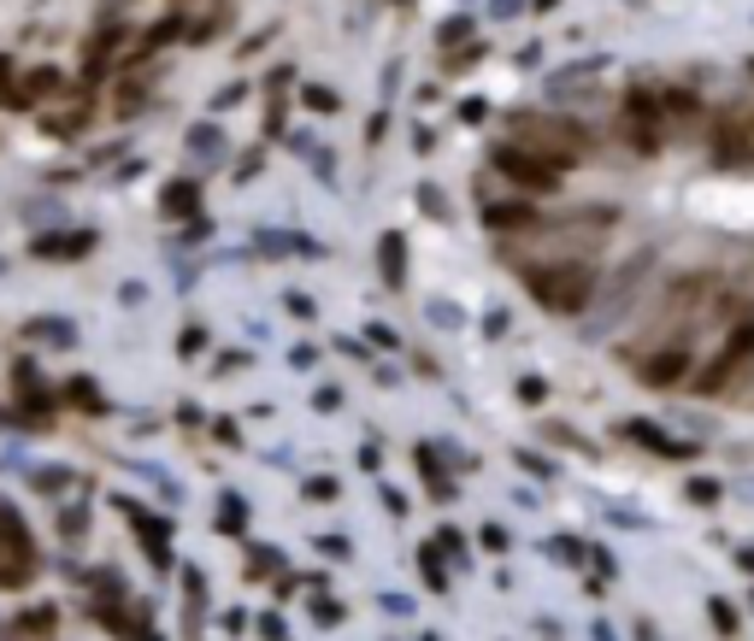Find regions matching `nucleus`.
<instances>
[{
	"label": "nucleus",
	"instance_id": "aec40b11",
	"mask_svg": "<svg viewBox=\"0 0 754 641\" xmlns=\"http://www.w3.org/2000/svg\"><path fill=\"white\" fill-rule=\"evenodd\" d=\"M242 513H248V506H242L236 494H230V501H224V518H219V523H224V530H242Z\"/></svg>",
	"mask_w": 754,
	"mask_h": 641
},
{
	"label": "nucleus",
	"instance_id": "412c9836",
	"mask_svg": "<svg viewBox=\"0 0 754 641\" xmlns=\"http://www.w3.org/2000/svg\"><path fill=\"white\" fill-rule=\"evenodd\" d=\"M466 30H472V19H448V24H442V30H437V36L448 41V48H454V41H460V36H466Z\"/></svg>",
	"mask_w": 754,
	"mask_h": 641
},
{
	"label": "nucleus",
	"instance_id": "20e7f679",
	"mask_svg": "<svg viewBox=\"0 0 754 641\" xmlns=\"http://www.w3.org/2000/svg\"><path fill=\"white\" fill-rule=\"evenodd\" d=\"M619 136L636 159H660L666 141H672V124L660 112V89H625L619 100Z\"/></svg>",
	"mask_w": 754,
	"mask_h": 641
},
{
	"label": "nucleus",
	"instance_id": "6e6552de",
	"mask_svg": "<svg viewBox=\"0 0 754 641\" xmlns=\"http://www.w3.org/2000/svg\"><path fill=\"white\" fill-rule=\"evenodd\" d=\"M631 371H636L643 389H678V383H690L695 359H690L684 342H666V347H655V354H631Z\"/></svg>",
	"mask_w": 754,
	"mask_h": 641
},
{
	"label": "nucleus",
	"instance_id": "5701e85b",
	"mask_svg": "<svg viewBox=\"0 0 754 641\" xmlns=\"http://www.w3.org/2000/svg\"><path fill=\"white\" fill-rule=\"evenodd\" d=\"M737 565H743V571L754 577V547H743V553H737Z\"/></svg>",
	"mask_w": 754,
	"mask_h": 641
},
{
	"label": "nucleus",
	"instance_id": "f8f14e48",
	"mask_svg": "<svg viewBox=\"0 0 754 641\" xmlns=\"http://www.w3.org/2000/svg\"><path fill=\"white\" fill-rule=\"evenodd\" d=\"M625 435L636 447H648V454H666V459H690L695 447L690 442H678V435H666V430H655V424H625Z\"/></svg>",
	"mask_w": 754,
	"mask_h": 641
},
{
	"label": "nucleus",
	"instance_id": "6ab92c4d",
	"mask_svg": "<svg viewBox=\"0 0 754 641\" xmlns=\"http://www.w3.org/2000/svg\"><path fill=\"white\" fill-rule=\"evenodd\" d=\"M307 107H318V112H337V89H325V83H313V89H307Z\"/></svg>",
	"mask_w": 754,
	"mask_h": 641
},
{
	"label": "nucleus",
	"instance_id": "b1692460",
	"mask_svg": "<svg viewBox=\"0 0 754 641\" xmlns=\"http://www.w3.org/2000/svg\"><path fill=\"white\" fill-rule=\"evenodd\" d=\"M749 83H754V53H749Z\"/></svg>",
	"mask_w": 754,
	"mask_h": 641
},
{
	"label": "nucleus",
	"instance_id": "2eb2a0df",
	"mask_svg": "<svg viewBox=\"0 0 754 641\" xmlns=\"http://www.w3.org/2000/svg\"><path fill=\"white\" fill-rule=\"evenodd\" d=\"M119 41H124V36H112V30H100V36L89 41V48H83V65H89V77H100V71H107V65H112V53H119Z\"/></svg>",
	"mask_w": 754,
	"mask_h": 641
},
{
	"label": "nucleus",
	"instance_id": "0eeeda50",
	"mask_svg": "<svg viewBox=\"0 0 754 641\" xmlns=\"http://www.w3.org/2000/svg\"><path fill=\"white\" fill-rule=\"evenodd\" d=\"M36 577V542L12 506H0V589H24Z\"/></svg>",
	"mask_w": 754,
	"mask_h": 641
},
{
	"label": "nucleus",
	"instance_id": "423d86ee",
	"mask_svg": "<svg viewBox=\"0 0 754 641\" xmlns=\"http://www.w3.org/2000/svg\"><path fill=\"white\" fill-rule=\"evenodd\" d=\"M489 165H496V177L501 183H513V195H555L560 188V171L548 165L543 153H531V148H519V141H496L489 148Z\"/></svg>",
	"mask_w": 754,
	"mask_h": 641
},
{
	"label": "nucleus",
	"instance_id": "39448f33",
	"mask_svg": "<svg viewBox=\"0 0 754 641\" xmlns=\"http://www.w3.org/2000/svg\"><path fill=\"white\" fill-rule=\"evenodd\" d=\"M707 165L725 177H749L754 171V119L749 112H719L707 130Z\"/></svg>",
	"mask_w": 754,
	"mask_h": 641
},
{
	"label": "nucleus",
	"instance_id": "4468645a",
	"mask_svg": "<svg viewBox=\"0 0 754 641\" xmlns=\"http://www.w3.org/2000/svg\"><path fill=\"white\" fill-rule=\"evenodd\" d=\"M159 207H166V218L195 212V207H200V183H195V177H178V183L166 188V195H159Z\"/></svg>",
	"mask_w": 754,
	"mask_h": 641
},
{
	"label": "nucleus",
	"instance_id": "f3484780",
	"mask_svg": "<svg viewBox=\"0 0 754 641\" xmlns=\"http://www.w3.org/2000/svg\"><path fill=\"white\" fill-rule=\"evenodd\" d=\"M418 571L430 577V589H442V565H437V553H430V547H418Z\"/></svg>",
	"mask_w": 754,
	"mask_h": 641
},
{
	"label": "nucleus",
	"instance_id": "f257e3e1",
	"mask_svg": "<svg viewBox=\"0 0 754 641\" xmlns=\"http://www.w3.org/2000/svg\"><path fill=\"white\" fill-rule=\"evenodd\" d=\"M754 366V306L743 318H731V324L719 330V342H714V354L707 359H695V371H690V395H702V400H719V395H731L737 389V377H743Z\"/></svg>",
	"mask_w": 754,
	"mask_h": 641
},
{
	"label": "nucleus",
	"instance_id": "1a4fd4ad",
	"mask_svg": "<svg viewBox=\"0 0 754 641\" xmlns=\"http://www.w3.org/2000/svg\"><path fill=\"white\" fill-rule=\"evenodd\" d=\"M484 224L496 230V236H531V230H536L531 195H513V200H496V207H484Z\"/></svg>",
	"mask_w": 754,
	"mask_h": 641
},
{
	"label": "nucleus",
	"instance_id": "f03ea898",
	"mask_svg": "<svg viewBox=\"0 0 754 641\" xmlns=\"http://www.w3.org/2000/svg\"><path fill=\"white\" fill-rule=\"evenodd\" d=\"M519 276H525V295L555 318H577L596 300V271H589L584 259H536V266H525Z\"/></svg>",
	"mask_w": 754,
	"mask_h": 641
},
{
	"label": "nucleus",
	"instance_id": "a211bd4d",
	"mask_svg": "<svg viewBox=\"0 0 754 641\" xmlns=\"http://www.w3.org/2000/svg\"><path fill=\"white\" fill-rule=\"evenodd\" d=\"M714 606V624H719V636H731L737 630V612H731V601H707Z\"/></svg>",
	"mask_w": 754,
	"mask_h": 641
},
{
	"label": "nucleus",
	"instance_id": "9b49d317",
	"mask_svg": "<svg viewBox=\"0 0 754 641\" xmlns=\"http://www.w3.org/2000/svg\"><path fill=\"white\" fill-rule=\"evenodd\" d=\"M377 276H384L389 288L408 283V236H401V230H384V236H377Z\"/></svg>",
	"mask_w": 754,
	"mask_h": 641
},
{
	"label": "nucleus",
	"instance_id": "ddd939ff",
	"mask_svg": "<svg viewBox=\"0 0 754 641\" xmlns=\"http://www.w3.org/2000/svg\"><path fill=\"white\" fill-rule=\"evenodd\" d=\"M660 112H666V124H695V119H702V100H695L690 89H678V83H666V89H660Z\"/></svg>",
	"mask_w": 754,
	"mask_h": 641
},
{
	"label": "nucleus",
	"instance_id": "7ed1b4c3",
	"mask_svg": "<svg viewBox=\"0 0 754 641\" xmlns=\"http://www.w3.org/2000/svg\"><path fill=\"white\" fill-rule=\"evenodd\" d=\"M507 141L543 153L555 171H572V165H584V159L596 153V141H589L584 124H577V119H548V112H525V119H513V136H507Z\"/></svg>",
	"mask_w": 754,
	"mask_h": 641
},
{
	"label": "nucleus",
	"instance_id": "9d476101",
	"mask_svg": "<svg viewBox=\"0 0 754 641\" xmlns=\"http://www.w3.org/2000/svg\"><path fill=\"white\" fill-rule=\"evenodd\" d=\"M65 89V77L53 65H41V71H31V77H19L12 83V95H7V107H41V100H53Z\"/></svg>",
	"mask_w": 754,
	"mask_h": 641
},
{
	"label": "nucleus",
	"instance_id": "4be33fe9",
	"mask_svg": "<svg viewBox=\"0 0 754 641\" xmlns=\"http://www.w3.org/2000/svg\"><path fill=\"white\" fill-rule=\"evenodd\" d=\"M12 83H19V77H12V60H0V100L12 95Z\"/></svg>",
	"mask_w": 754,
	"mask_h": 641
},
{
	"label": "nucleus",
	"instance_id": "dca6fc26",
	"mask_svg": "<svg viewBox=\"0 0 754 641\" xmlns=\"http://www.w3.org/2000/svg\"><path fill=\"white\" fill-rule=\"evenodd\" d=\"M684 494H690L695 506H714V501H719V483H702V477H695V483H690Z\"/></svg>",
	"mask_w": 754,
	"mask_h": 641
}]
</instances>
